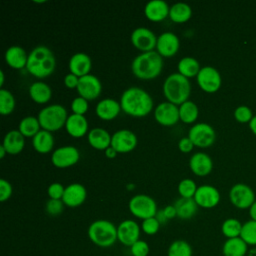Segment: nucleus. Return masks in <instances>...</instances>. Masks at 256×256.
<instances>
[{"instance_id":"37998d69","label":"nucleus","mask_w":256,"mask_h":256,"mask_svg":"<svg viewBox=\"0 0 256 256\" xmlns=\"http://www.w3.org/2000/svg\"><path fill=\"white\" fill-rule=\"evenodd\" d=\"M160 222L157 220L156 217H152V218H148L143 220L142 225H141V229L143 230V232L147 235H155L158 233L159 229H160Z\"/></svg>"},{"instance_id":"6e6552de","label":"nucleus","mask_w":256,"mask_h":256,"mask_svg":"<svg viewBox=\"0 0 256 256\" xmlns=\"http://www.w3.org/2000/svg\"><path fill=\"white\" fill-rule=\"evenodd\" d=\"M188 137L191 139L194 146L200 148H207L215 143L216 132L214 128L208 123L200 122L190 128L188 132Z\"/></svg>"},{"instance_id":"39448f33","label":"nucleus","mask_w":256,"mask_h":256,"mask_svg":"<svg viewBox=\"0 0 256 256\" xmlns=\"http://www.w3.org/2000/svg\"><path fill=\"white\" fill-rule=\"evenodd\" d=\"M88 237L96 246L109 248L118 241L117 227L111 221L96 220L88 228Z\"/></svg>"},{"instance_id":"0eeeda50","label":"nucleus","mask_w":256,"mask_h":256,"mask_svg":"<svg viewBox=\"0 0 256 256\" xmlns=\"http://www.w3.org/2000/svg\"><path fill=\"white\" fill-rule=\"evenodd\" d=\"M128 207L132 215L142 220L155 217L158 212L156 201L146 194L133 196L129 201Z\"/></svg>"},{"instance_id":"6e6d98bb","label":"nucleus","mask_w":256,"mask_h":256,"mask_svg":"<svg viewBox=\"0 0 256 256\" xmlns=\"http://www.w3.org/2000/svg\"><path fill=\"white\" fill-rule=\"evenodd\" d=\"M249 127H250L251 131L253 132V134L256 136V116H254V117L252 118V120L250 121Z\"/></svg>"},{"instance_id":"052dcab7","label":"nucleus","mask_w":256,"mask_h":256,"mask_svg":"<svg viewBox=\"0 0 256 256\" xmlns=\"http://www.w3.org/2000/svg\"><path fill=\"white\" fill-rule=\"evenodd\" d=\"M34 2H35V3H45V2H46V0H42V1H37V0H34Z\"/></svg>"},{"instance_id":"6ab92c4d","label":"nucleus","mask_w":256,"mask_h":256,"mask_svg":"<svg viewBox=\"0 0 256 256\" xmlns=\"http://www.w3.org/2000/svg\"><path fill=\"white\" fill-rule=\"evenodd\" d=\"M87 198V190L80 183H72L65 187V192L62 198L65 206L75 208L82 205Z\"/></svg>"},{"instance_id":"a19ab883","label":"nucleus","mask_w":256,"mask_h":256,"mask_svg":"<svg viewBox=\"0 0 256 256\" xmlns=\"http://www.w3.org/2000/svg\"><path fill=\"white\" fill-rule=\"evenodd\" d=\"M71 109H72L73 114L85 116V114L87 113V111L89 109L88 100H86L85 98H83L81 96L74 98L73 101L71 102Z\"/></svg>"},{"instance_id":"864d4df0","label":"nucleus","mask_w":256,"mask_h":256,"mask_svg":"<svg viewBox=\"0 0 256 256\" xmlns=\"http://www.w3.org/2000/svg\"><path fill=\"white\" fill-rule=\"evenodd\" d=\"M156 218H157V220L160 222V224H164L166 221H168L167 220V218L165 217V215H164V212H163V209H161V210H158V212H157V214H156V216H155Z\"/></svg>"},{"instance_id":"09e8293b","label":"nucleus","mask_w":256,"mask_h":256,"mask_svg":"<svg viewBox=\"0 0 256 256\" xmlns=\"http://www.w3.org/2000/svg\"><path fill=\"white\" fill-rule=\"evenodd\" d=\"M178 148L181 152L183 153H189L193 150L194 148V144L191 141V139L187 136V137H183L179 140L178 142Z\"/></svg>"},{"instance_id":"9d476101","label":"nucleus","mask_w":256,"mask_h":256,"mask_svg":"<svg viewBox=\"0 0 256 256\" xmlns=\"http://www.w3.org/2000/svg\"><path fill=\"white\" fill-rule=\"evenodd\" d=\"M229 198L236 208L249 209L255 202V193L248 185L238 183L231 188Z\"/></svg>"},{"instance_id":"ddd939ff","label":"nucleus","mask_w":256,"mask_h":256,"mask_svg":"<svg viewBox=\"0 0 256 256\" xmlns=\"http://www.w3.org/2000/svg\"><path fill=\"white\" fill-rule=\"evenodd\" d=\"M138 144L137 136L134 132L128 129H121L112 135L111 146L118 153H128L136 148Z\"/></svg>"},{"instance_id":"13d9d810","label":"nucleus","mask_w":256,"mask_h":256,"mask_svg":"<svg viewBox=\"0 0 256 256\" xmlns=\"http://www.w3.org/2000/svg\"><path fill=\"white\" fill-rule=\"evenodd\" d=\"M4 82H5V74H4V71H0V87L2 88L3 85H4Z\"/></svg>"},{"instance_id":"9b49d317","label":"nucleus","mask_w":256,"mask_h":256,"mask_svg":"<svg viewBox=\"0 0 256 256\" xmlns=\"http://www.w3.org/2000/svg\"><path fill=\"white\" fill-rule=\"evenodd\" d=\"M155 33L146 27H138L131 34V42L135 48L144 52L154 51L157 45Z\"/></svg>"},{"instance_id":"4c0bfd02","label":"nucleus","mask_w":256,"mask_h":256,"mask_svg":"<svg viewBox=\"0 0 256 256\" xmlns=\"http://www.w3.org/2000/svg\"><path fill=\"white\" fill-rule=\"evenodd\" d=\"M191 245L185 240H176L168 248L167 256H192Z\"/></svg>"},{"instance_id":"4be33fe9","label":"nucleus","mask_w":256,"mask_h":256,"mask_svg":"<svg viewBox=\"0 0 256 256\" xmlns=\"http://www.w3.org/2000/svg\"><path fill=\"white\" fill-rule=\"evenodd\" d=\"M92 68V61L88 54L79 52L74 55L69 60V70L70 73L75 74L76 76L83 77L90 74Z\"/></svg>"},{"instance_id":"f3484780","label":"nucleus","mask_w":256,"mask_h":256,"mask_svg":"<svg viewBox=\"0 0 256 256\" xmlns=\"http://www.w3.org/2000/svg\"><path fill=\"white\" fill-rule=\"evenodd\" d=\"M221 196L218 189L212 185H201L197 188L194 200L201 208L211 209L220 202Z\"/></svg>"},{"instance_id":"a211bd4d","label":"nucleus","mask_w":256,"mask_h":256,"mask_svg":"<svg viewBox=\"0 0 256 256\" xmlns=\"http://www.w3.org/2000/svg\"><path fill=\"white\" fill-rule=\"evenodd\" d=\"M180 40L173 32H163L157 39L156 51L162 57H173L179 51Z\"/></svg>"},{"instance_id":"412c9836","label":"nucleus","mask_w":256,"mask_h":256,"mask_svg":"<svg viewBox=\"0 0 256 256\" xmlns=\"http://www.w3.org/2000/svg\"><path fill=\"white\" fill-rule=\"evenodd\" d=\"M170 6L164 0H151L144 8L145 16L152 22H160L169 16Z\"/></svg>"},{"instance_id":"de8ad7c7","label":"nucleus","mask_w":256,"mask_h":256,"mask_svg":"<svg viewBox=\"0 0 256 256\" xmlns=\"http://www.w3.org/2000/svg\"><path fill=\"white\" fill-rule=\"evenodd\" d=\"M13 188L9 181L6 179H0V201L5 202L12 196Z\"/></svg>"},{"instance_id":"7c9ffc66","label":"nucleus","mask_w":256,"mask_h":256,"mask_svg":"<svg viewBox=\"0 0 256 256\" xmlns=\"http://www.w3.org/2000/svg\"><path fill=\"white\" fill-rule=\"evenodd\" d=\"M247 252L248 245L241 237L227 239L222 248L224 256H246Z\"/></svg>"},{"instance_id":"393cba45","label":"nucleus","mask_w":256,"mask_h":256,"mask_svg":"<svg viewBox=\"0 0 256 256\" xmlns=\"http://www.w3.org/2000/svg\"><path fill=\"white\" fill-rule=\"evenodd\" d=\"M28 55L23 47L14 45L6 50L5 61L11 68L23 69L27 66Z\"/></svg>"},{"instance_id":"c03bdc74","label":"nucleus","mask_w":256,"mask_h":256,"mask_svg":"<svg viewBox=\"0 0 256 256\" xmlns=\"http://www.w3.org/2000/svg\"><path fill=\"white\" fill-rule=\"evenodd\" d=\"M64 202L57 199H49L46 203L45 210L51 216H58L64 211Z\"/></svg>"},{"instance_id":"4d7b16f0","label":"nucleus","mask_w":256,"mask_h":256,"mask_svg":"<svg viewBox=\"0 0 256 256\" xmlns=\"http://www.w3.org/2000/svg\"><path fill=\"white\" fill-rule=\"evenodd\" d=\"M6 154H8V153H7L6 149H5V147L3 145H0V158L3 159Z\"/></svg>"},{"instance_id":"aec40b11","label":"nucleus","mask_w":256,"mask_h":256,"mask_svg":"<svg viewBox=\"0 0 256 256\" xmlns=\"http://www.w3.org/2000/svg\"><path fill=\"white\" fill-rule=\"evenodd\" d=\"M189 167L195 175L204 177L212 172L213 161L208 154L203 152H196L191 156L189 160Z\"/></svg>"},{"instance_id":"72a5a7b5","label":"nucleus","mask_w":256,"mask_h":256,"mask_svg":"<svg viewBox=\"0 0 256 256\" xmlns=\"http://www.w3.org/2000/svg\"><path fill=\"white\" fill-rule=\"evenodd\" d=\"M180 120L186 124L194 123L199 116V108L193 101H186L179 106Z\"/></svg>"},{"instance_id":"a18cd8bd","label":"nucleus","mask_w":256,"mask_h":256,"mask_svg":"<svg viewBox=\"0 0 256 256\" xmlns=\"http://www.w3.org/2000/svg\"><path fill=\"white\" fill-rule=\"evenodd\" d=\"M130 251L133 256H148L150 247L146 241L139 240L130 247Z\"/></svg>"},{"instance_id":"f257e3e1","label":"nucleus","mask_w":256,"mask_h":256,"mask_svg":"<svg viewBox=\"0 0 256 256\" xmlns=\"http://www.w3.org/2000/svg\"><path fill=\"white\" fill-rule=\"evenodd\" d=\"M121 109L132 117H145L152 111L154 102L152 96L143 88L130 87L126 89L120 98Z\"/></svg>"},{"instance_id":"c756f323","label":"nucleus","mask_w":256,"mask_h":256,"mask_svg":"<svg viewBox=\"0 0 256 256\" xmlns=\"http://www.w3.org/2000/svg\"><path fill=\"white\" fill-rule=\"evenodd\" d=\"M29 95L34 102L38 104H45L49 102L52 97V89L47 83L43 81H36L29 87Z\"/></svg>"},{"instance_id":"5701e85b","label":"nucleus","mask_w":256,"mask_h":256,"mask_svg":"<svg viewBox=\"0 0 256 256\" xmlns=\"http://www.w3.org/2000/svg\"><path fill=\"white\" fill-rule=\"evenodd\" d=\"M120 102L112 98H105L99 101L96 105V115L105 121L115 119L121 111Z\"/></svg>"},{"instance_id":"2f4dec72","label":"nucleus","mask_w":256,"mask_h":256,"mask_svg":"<svg viewBox=\"0 0 256 256\" xmlns=\"http://www.w3.org/2000/svg\"><path fill=\"white\" fill-rule=\"evenodd\" d=\"M192 8L184 2H177L170 6L169 18L175 23H185L192 17Z\"/></svg>"},{"instance_id":"bb28decb","label":"nucleus","mask_w":256,"mask_h":256,"mask_svg":"<svg viewBox=\"0 0 256 256\" xmlns=\"http://www.w3.org/2000/svg\"><path fill=\"white\" fill-rule=\"evenodd\" d=\"M112 136L104 128L96 127L89 131L88 133V142L89 144L97 150H106L111 146Z\"/></svg>"},{"instance_id":"e433bc0d","label":"nucleus","mask_w":256,"mask_h":256,"mask_svg":"<svg viewBox=\"0 0 256 256\" xmlns=\"http://www.w3.org/2000/svg\"><path fill=\"white\" fill-rule=\"evenodd\" d=\"M242 227H243V224L238 219L228 218L223 222L221 231L227 239H232V238L240 237Z\"/></svg>"},{"instance_id":"8fccbe9b","label":"nucleus","mask_w":256,"mask_h":256,"mask_svg":"<svg viewBox=\"0 0 256 256\" xmlns=\"http://www.w3.org/2000/svg\"><path fill=\"white\" fill-rule=\"evenodd\" d=\"M79 77L73 73H68L64 78V84L69 89H77L79 84Z\"/></svg>"},{"instance_id":"f704fd0d","label":"nucleus","mask_w":256,"mask_h":256,"mask_svg":"<svg viewBox=\"0 0 256 256\" xmlns=\"http://www.w3.org/2000/svg\"><path fill=\"white\" fill-rule=\"evenodd\" d=\"M22 135L26 138L34 137L40 130H41V125L38 120V117L34 116H27L23 118L20 123H19V129H18Z\"/></svg>"},{"instance_id":"49530a36","label":"nucleus","mask_w":256,"mask_h":256,"mask_svg":"<svg viewBox=\"0 0 256 256\" xmlns=\"http://www.w3.org/2000/svg\"><path fill=\"white\" fill-rule=\"evenodd\" d=\"M64 192H65V187L58 182L50 184L47 190V193L50 199H57V200H62Z\"/></svg>"},{"instance_id":"bf43d9fd","label":"nucleus","mask_w":256,"mask_h":256,"mask_svg":"<svg viewBox=\"0 0 256 256\" xmlns=\"http://www.w3.org/2000/svg\"><path fill=\"white\" fill-rule=\"evenodd\" d=\"M134 188H135V185L132 184V183H130V184L127 185V189H128V190H132V189H134Z\"/></svg>"},{"instance_id":"dca6fc26","label":"nucleus","mask_w":256,"mask_h":256,"mask_svg":"<svg viewBox=\"0 0 256 256\" xmlns=\"http://www.w3.org/2000/svg\"><path fill=\"white\" fill-rule=\"evenodd\" d=\"M141 228L134 220H124L117 227L118 241L124 246L131 247L140 239Z\"/></svg>"},{"instance_id":"c85d7f7f","label":"nucleus","mask_w":256,"mask_h":256,"mask_svg":"<svg viewBox=\"0 0 256 256\" xmlns=\"http://www.w3.org/2000/svg\"><path fill=\"white\" fill-rule=\"evenodd\" d=\"M177 217L182 220H189L195 216L198 211V205L194 198L180 197L174 203Z\"/></svg>"},{"instance_id":"f8f14e48","label":"nucleus","mask_w":256,"mask_h":256,"mask_svg":"<svg viewBox=\"0 0 256 256\" xmlns=\"http://www.w3.org/2000/svg\"><path fill=\"white\" fill-rule=\"evenodd\" d=\"M80 152L74 146H63L53 151L51 156L52 164L57 168H68L78 163Z\"/></svg>"},{"instance_id":"ea45409f","label":"nucleus","mask_w":256,"mask_h":256,"mask_svg":"<svg viewBox=\"0 0 256 256\" xmlns=\"http://www.w3.org/2000/svg\"><path fill=\"white\" fill-rule=\"evenodd\" d=\"M197 188L195 181L190 178H185L178 184V192L183 198H194Z\"/></svg>"},{"instance_id":"2eb2a0df","label":"nucleus","mask_w":256,"mask_h":256,"mask_svg":"<svg viewBox=\"0 0 256 256\" xmlns=\"http://www.w3.org/2000/svg\"><path fill=\"white\" fill-rule=\"evenodd\" d=\"M155 120L163 126H173L180 120L179 107L171 102H162L154 110Z\"/></svg>"},{"instance_id":"79ce46f5","label":"nucleus","mask_w":256,"mask_h":256,"mask_svg":"<svg viewBox=\"0 0 256 256\" xmlns=\"http://www.w3.org/2000/svg\"><path fill=\"white\" fill-rule=\"evenodd\" d=\"M234 117L240 123H250L254 116L252 110L248 106L242 105L236 108L234 111Z\"/></svg>"},{"instance_id":"5fc2aeb1","label":"nucleus","mask_w":256,"mask_h":256,"mask_svg":"<svg viewBox=\"0 0 256 256\" xmlns=\"http://www.w3.org/2000/svg\"><path fill=\"white\" fill-rule=\"evenodd\" d=\"M249 215L251 217V220L256 221V201L253 203V205L249 208Z\"/></svg>"},{"instance_id":"3c124183","label":"nucleus","mask_w":256,"mask_h":256,"mask_svg":"<svg viewBox=\"0 0 256 256\" xmlns=\"http://www.w3.org/2000/svg\"><path fill=\"white\" fill-rule=\"evenodd\" d=\"M163 212H164V215L167 218V220H171V219L177 217V212H176V209H175L174 205L166 206L163 209Z\"/></svg>"},{"instance_id":"c9c22d12","label":"nucleus","mask_w":256,"mask_h":256,"mask_svg":"<svg viewBox=\"0 0 256 256\" xmlns=\"http://www.w3.org/2000/svg\"><path fill=\"white\" fill-rule=\"evenodd\" d=\"M16 107V99L14 95L7 89L0 90V114L10 115Z\"/></svg>"},{"instance_id":"cd10ccee","label":"nucleus","mask_w":256,"mask_h":256,"mask_svg":"<svg viewBox=\"0 0 256 256\" xmlns=\"http://www.w3.org/2000/svg\"><path fill=\"white\" fill-rule=\"evenodd\" d=\"M32 144L34 149L40 154H47L53 150L55 139L52 132L41 129L33 138Z\"/></svg>"},{"instance_id":"7ed1b4c3","label":"nucleus","mask_w":256,"mask_h":256,"mask_svg":"<svg viewBox=\"0 0 256 256\" xmlns=\"http://www.w3.org/2000/svg\"><path fill=\"white\" fill-rule=\"evenodd\" d=\"M163 69V57L156 51L144 52L136 56L131 64L134 76L142 80H152L160 75Z\"/></svg>"},{"instance_id":"20e7f679","label":"nucleus","mask_w":256,"mask_h":256,"mask_svg":"<svg viewBox=\"0 0 256 256\" xmlns=\"http://www.w3.org/2000/svg\"><path fill=\"white\" fill-rule=\"evenodd\" d=\"M163 94L168 102L180 106L189 99L191 82L187 77L178 72L172 73L163 83Z\"/></svg>"},{"instance_id":"b1692460","label":"nucleus","mask_w":256,"mask_h":256,"mask_svg":"<svg viewBox=\"0 0 256 256\" xmlns=\"http://www.w3.org/2000/svg\"><path fill=\"white\" fill-rule=\"evenodd\" d=\"M66 131L74 138H81L88 132L89 123L84 115L71 114L65 124Z\"/></svg>"},{"instance_id":"a878e982","label":"nucleus","mask_w":256,"mask_h":256,"mask_svg":"<svg viewBox=\"0 0 256 256\" xmlns=\"http://www.w3.org/2000/svg\"><path fill=\"white\" fill-rule=\"evenodd\" d=\"M2 145L5 147L8 154L17 155L21 153L25 147V137L19 130H11L5 135Z\"/></svg>"},{"instance_id":"603ef678","label":"nucleus","mask_w":256,"mask_h":256,"mask_svg":"<svg viewBox=\"0 0 256 256\" xmlns=\"http://www.w3.org/2000/svg\"><path fill=\"white\" fill-rule=\"evenodd\" d=\"M104 152H105L106 157H107V158H109V159H113V158H115V157L117 156V154H118V152H117V151H116L112 146L108 147Z\"/></svg>"},{"instance_id":"f03ea898","label":"nucleus","mask_w":256,"mask_h":256,"mask_svg":"<svg viewBox=\"0 0 256 256\" xmlns=\"http://www.w3.org/2000/svg\"><path fill=\"white\" fill-rule=\"evenodd\" d=\"M56 69V58L54 53L47 46H37L28 55L26 70L34 77L43 79Z\"/></svg>"},{"instance_id":"473e14b6","label":"nucleus","mask_w":256,"mask_h":256,"mask_svg":"<svg viewBox=\"0 0 256 256\" xmlns=\"http://www.w3.org/2000/svg\"><path fill=\"white\" fill-rule=\"evenodd\" d=\"M177 68L178 73L187 77L188 79L192 77H197L199 71L201 70L199 61L192 56H185L181 58L178 62Z\"/></svg>"},{"instance_id":"4468645a","label":"nucleus","mask_w":256,"mask_h":256,"mask_svg":"<svg viewBox=\"0 0 256 256\" xmlns=\"http://www.w3.org/2000/svg\"><path fill=\"white\" fill-rule=\"evenodd\" d=\"M77 92L79 96L85 98L88 101L94 100L98 98L102 92V83L95 75L88 74L86 76L80 77Z\"/></svg>"},{"instance_id":"58836bf2","label":"nucleus","mask_w":256,"mask_h":256,"mask_svg":"<svg viewBox=\"0 0 256 256\" xmlns=\"http://www.w3.org/2000/svg\"><path fill=\"white\" fill-rule=\"evenodd\" d=\"M240 237L248 246H256V221L250 220L244 223Z\"/></svg>"},{"instance_id":"423d86ee","label":"nucleus","mask_w":256,"mask_h":256,"mask_svg":"<svg viewBox=\"0 0 256 256\" xmlns=\"http://www.w3.org/2000/svg\"><path fill=\"white\" fill-rule=\"evenodd\" d=\"M68 119V112L61 104H51L38 113V120L41 128L49 132L60 130L65 126Z\"/></svg>"},{"instance_id":"1a4fd4ad","label":"nucleus","mask_w":256,"mask_h":256,"mask_svg":"<svg viewBox=\"0 0 256 256\" xmlns=\"http://www.w3.org/2000/svg\"><path fill=\"white\" fill-rule=\"evenodd\" d=\"M196 79L200 88L207 93L217 92L222 85L220 72L212 66L202 67Z\"/></svg>"}]
</instances>
